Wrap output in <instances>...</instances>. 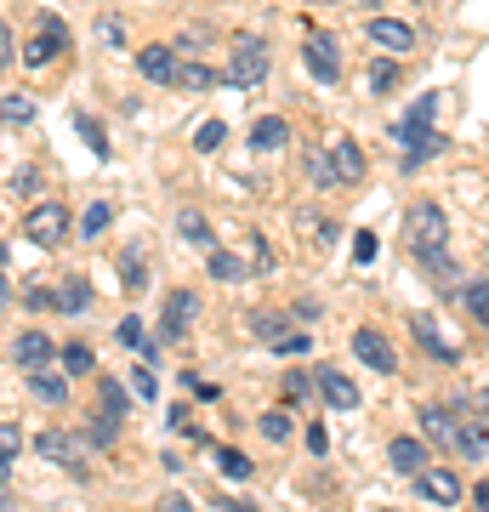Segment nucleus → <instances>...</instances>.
<instances>
[{
    "label": "nucleus",
    "mask_w": 489,
    "mask_h": 512,
    "mask_svg": "<svg viewBox=\"0 0 489 512\" xmlns=\"http://www.w3.org/2000/svg\"><path fill=\"white\" fill-rule=\"evenodd\" d=\"M478 404H489V393H478Z\"/></svg>",
    "instance_id": "nucleus-53"
},
{
    "label": "nucleus",
    "mask_w": 489,
    "mask_h": 512,
    "mask_svg": "<svg viewBox=\"0 0 489 512\" xmlns=\"http://www.w3.org/2000/svg\"><path fill=\"white\" fill-rule=\"evenodd\" d=\"M120 342H126V348H143L148 359H154V342H148V330H143V319H120Z\"/></svg>",
    "instance_id": "nucleus-35"
},
{
    "label": "nucleus",
    "mask_w": 489,
    "mask_h": 512,
    "mask_svg": "<svg viewBox=\"0 0 489 512\" xmlns=\"http://www.w3.org/2000/svg\"><path fill=\"white\" fill-rule=\"evenodd\" d=\"M421 433H427V439H433V444H455V427H461V416H450V410H438V404H433V410H421Z\"/></svg>",
    "instance_id": "nucleus-20"
},
{
    "label": "nucleus",
    "mask_w": 489,
    "mask_h": 512,
    "mask_svg": "<svg viewBox=\"0 0 489 512\" xmlns=\"http://www.w3.org/2000/svg\"><path fill=\"white\" fill-rule=\"evenodd\" d=\"M18 450H23V427H18V421H0V456L12 461Z\"/></svg>",
    "instance_id": "nucleus-39"
},
{
    "label": "nucleus",
    "mask_w": 489,
    "mask_h": 512,
    "mask_svg": "<svg viewBox=\"0 0 489 512\" xmlns=\"http://www.w3.org/2000/svg\"><path fill=\"white\" fill-rule=\"evenodd\" d=\"M12 359H18V370H35L52 359V342H46V330H23L18 348H12Z\"/></svg>",
    "instance_id": "nucleus-19"
},
{
    "label": "nucleus",
    "mask_w": 489,
    "mask_h": 512,
    "mask_svg": "<svg viewBox=\"0 0 489 512\" xmlns=\"http://www.w3.org/2000/svg\"><path fill=\"white\" fill-rule=\"evenodd\" d=\"M40 456H46V461H74V456H80V444H74L69 439V433H57V427H52V433H40Z\"/></svg>",
    "instance_id": "nucleus-29"
},
{
    "label": "nucleus",
    "mask_w": 489,
    "mask_h": 512,
    "mask_svg": "<svg viewBox=\"0 0 489 512\" xmlns=\"http://www.w3.org/2000/svg\"><path fill=\"white\" fill-rule=\"evenodd\" d=\"M131 387H137L143 399H154V393H160V382H154V370H131Z\"/></svg>",
    "instance_id": "nucleus-45"
},
{
    "label": "nucleus",
    "mask_w": 489,
    "mask_h": 512,
    "mask_svg": "<svg viewBox=\"0 0 489 512\" xmlns=\"http://www.w3.org/2000/svg\"><path fill=\"white\" fill-rule=\"evenodd\" d=\"M364 35L376 40L381 52H393V57L416 46V29H410V23H399V18H370V23H364Z\"/></svg>",
    "instance_id": "nucleus-10"
},
{
    "label": "nucleus",
    "mask_w": 489,
    "mask_h": 512,
    "mask_svg": "<svg viewBox=\"0 0 489 512\" xmlns=\"http://www.w3.org/2000/svg\"><path fill=\"white\" fill-rule=\"evenodd\" d=\"M6 63H12V29L0 23V69H6Z\"/></svg>",
    "instance_id": "nucleus-50"
},
{
    "label": "nucleus",
    "mask_w": 489,
    "mask_h": 512,
    "mask_svg": "<svg viewBox=\"0 0 489 512\" xmlns=\"http://www.w3.org/2000/svg\"><path fill=\"white\" fill-rule=\"evenodd\" d=\"M273 348H279V353H308V336H302V330H285Z\"/></svg>",
    "instance_id": "nucleus-44"
},
{
    "label": "nucleus",
    "mask_w": 489,
    "mask_h": 512,
    "mask_svg": "<svg viewBox=\"0 0 489 512\" xmlns=\"http://www.w3.org/2000/svg\"><path fill=\"white\" fill-rule=\"evenodd\" d=\"M404 228H410V251H444V239H450V228H444V211H438V205H410V222H404Z\"/></svg>",
    "instance_id": "nucleus-3"
},
{
    "label": "nucleus",
    "mask_w": 489,
    "mask_h": 512,
    "mask_svg": "<svg viewBox=\"0 0 489 512\" xmlns=\"http://www.w3.org/2000/svg\"><path fill=\"white\" fill-rule=\"evenodd\" d=\"M313 387L325 393V404H330V410H359V387L347 382L342 370H319V376H313Z\"/></svg>",
    "instance_id": "nucleus-12"
},
{
    "label": "nucleus",
    "mask_w": 489,
    "mask_h": 512,
    "mask_svg": "<svg viewBox=\"0 0 489 512\" xmlns=\"http://www.w3.org/2000/svg\"><path fill=\"white\" fill-rule=\"evenodd\" d=\"M399 57L387 52V57H376V63H370V92H393V86H399Z\"/></svg>",
    "instance_id": "nucleus-30"
},
{
    "label": "nucleus",
    "mask_w": 489,
    "mask_h": 512,
    "mask_svg": "<svg viewBox=\"0 0 489 512\" xmlns=\"http://www.w3.org/2000/svg\"><path fill=\"white\" fill-rule=\"evenodd\" d=\"M262 439H268V444H285L290 439V416H285V410H268V416H262Z\"/></svg>",
    "instance_id": "nucleus-36"
},
{
    "label": "nucleus",
    "mask_w": 489,
    "mask_h": 512,
    "mask_svg": "<svg viewBox=\"0 0 489 512\" xmlns=\"http://www.w3.org/2000/svg\"><path fill=\"white\" fill-rule=\"evenodd\" d=\"M353 262H376V234H359V239H353Z\"/></svg>",
    "instance_id": "nucleus-46"
},
{
    "label": "nucleus",
    "mask_w": 489,
    "mask_h": 512,
    "mask_svg": "<svg viewBox=\"0 0 489 512\" xmlns=\"http://www.w3.org/2000/svg\"><path fill=\"white\" fill-rule=\"evenodd\" d=\"M416 490H421V501H433V507H461V478L450 473V467H421L416 473Z\"/></svg>",
    "instance_id": "nucleus-6"
},
{
    "label": "nucleus",
    "mask_w": 489,
    "mask_h": 512,
    "mask_svg": "<svg viewBox=\"0 0 489 512\" xmlns=\"http://www.w3.org/2000/svg\"><path fill=\"white\" fill-rule=\"evenodd\" d=\"M109 222H114V205L109 200L86 205V217H80V239H103V234H109Z\"/></svg>",
    "instance_id": "nucleus-27"
},
{
    "label": "nucleus",
    "mask_w": 489,
    "mask_h": 512,
    "mask_svg": "<svg viewBox=\"0 0 489 512\" xmlns=\"http://www.w3.org/2000/svg\"><path fill=\"white\" fill-rule=\"evenodd\" d=\"M74 131L86 137V148H91V154H109V137H103V126H97L91 114H74Z\"/></svg>",
    "instance_id": "nucleus-33"
},
{
    "label": "nucleus",
    "mask_w": 489,
    "mask_h": 512,
    "mask_svg": "<svg viewBox=\"0 0 489 512\" xmlns=\"http://www.w3.org/2000/svg\"><path fill=\"white\" fill-rule=\"evenodd\" d=\"M177 234L188 239V245H200V251H211V245H217V234H211V222H205L200 211H188V205L177 211Z\"/></svg>",
    "instance_id": "nucleus-21"
},
{
    "label": "nucleus",
    "mask_w": 489,
    "mask_h": 512,
    "mask_svg": "<svg viewBox=\"0 0 489 512\" xmlns=\"http://www.w3.org/2000/svg\"><path fill=\"white\" fill-rule=\"evenodd\" d=\"M433 114H438V92H427L416 109H410V120H433Z\"/></svg>",
    "instance_id": "nucleus-47"
},
{
    "label": "nucleus",
    "mask_w": 489,
    "mask_h": 512,
    "mask_svg": "<svg viewBox=\"0 0 489 512\" xmlns=\"http://www.w3.org/2000/svg\"><path fill=\"white\" fill-rule=\"evenodd\" d=\"M410 330H416V342H421V348H427V353H438L444 365H455V359H461V348L438 336V319H427V313H416V319H410Z\"/></svg>",
    "instance_id": "nucleus-17"
},
{
    "label": "nucleus",
    "mask_w": 489,
    "mask_h": 512,
    "mask_svg": "<svg viewBox=\"0 0 489 512\" xmlns=\"http://www.w3.org/2000/svg\"><path fill=\"white\" fill-rule=\"evenodd\" d=\"M194 325H200V296L194 291H171L165 296V313H160V336L165 342H182Z\"/></svg>",
    "instance_id": "nucleus-4"
},
{
    "label": "nucleus",
    "mask_w": 489,
    "mask_h": 512,
    "mask_svg": "<svg viewBox=\"0 0 489 512\" xmlns=\"http://www.w3.org/2000/svg\"><path fill=\"white\" fill-rule=\"evenodd\" d=\"M290 143V120H279V114H262L251 126V148H262V154H273V148Z\"/></svg>",
    "instance_id": "nucleus-18"
},
{
    "label": "nucleus",
    "mask_w": 489,
    "mask_h": 512,
    "mask_svg": "<svg viewBox=\"0 0 489 512\" xmlns=\"http://www.w3.org/2000/svg\"><path fill=\"white\" fill-rule=\"evenodd\" d=\"M461 302H467V313L478 325H489V279H472L467 291H461Z\"/></svg>",
    "instance_id": "nucleus-31"
},
{
    "label": "nucleus",
    "mask_w": 489,
    "mask_h": 512,
    "mask_svg": "<svg viewBox=\"0 0 489 512\" xmlns=\"http://www.w3.org/2000/svg\"><path fill=\"white\" fill-rule=\"evenodd\" d=\"M387 461H393V473L416 478L433 456H427V444H421V439H393V444H387Z\"/></svg>",
    "instance_id": "nucleus-15"
},
{
    "label": "nucleus",
    "mask_w": 489,
    "mask_h": 512,
    "mask_svg": "<svg viewBox=\"0 0 489 512\" xmlns=\"http://www.w3.org/2000/svg\"><path fill=\"white\" fill-rule=\"evenodd\" d=\"M222 74L217 69H205V63H177V86L182 92H211Z\"/></svg>",
    "instance_id": "nucleus-25"
},
{
    "label": "nucleus",
    "mask_w": 489,
    "mask_h": 512,
    "mask_svg": "<svg viewBox=\"0 0 489 512\" xmlns=\"http://www.w3.org/2000/svg\"><path fill=\"white\" fill-rule=\"evenodd\" d=\"M308 165H313V183H319V188H336V171H330V154H308Z\"/></svg>",
    "instance_id": "nucleus-42"
},
{
    "label": "nucleus",
    "mask_w": 489,
    "mask_h": 512,
    "mask_svg": "<svg viewBox=\"0 0 489 512\" xmlns=\"http://www.w3.org/2000/svg\"><path fill=\"white\" fill-rule=\"evenodd\" d=\"M23 234L35 239V245H57V239L69 234V211L57 200H46V205H35L29 217H23Z\"/></svg>",
    "instance_id": "nucleus-5"
},
{
    "label": "nucleus",
    "mask_w": 489,
    "mask_h": 512,
    "mask_svg": "<svg viewBox=\"0 0 489 512\" xmlns=\"http://www.w3.org/2000/svg\"><path fill=\"white\" fill-rule=\"evenodd\" d=\"M308 450H313V456H325V450H330V433H325V427H308Z\"/></svg>",
    "instance_id": "nucleus-48"
},
{
    "label": "nucleus",
    "mask_w": 489,
    "mask_h": 512,
    "mask_svg": "<svg viewBox=\"0 0 489 512\" xmlns=\"http://www.w3.org/2000/svg\"><path fill=\"white\" fill-rule=\"evenodd\" d=\"M285 330H290V319H285V313H273V308L251 313V336H256V342H268V348H273V342H279Z\"/></svg>",
    "instance_id": "nucleus-24"
},
{
    "label": "nucleus",
    "mask_w": 489,
    "mask_h": 512,
    "mask_svg": "<svg viewBox=\"0 0 489 512\" xmlns=\"http://www.w3.org/2000/svg\"><path fill=\"white\" fill-rule=\"evenodd\" d=\"M57 52H69V29H63V18H40V35L29 40L23 63H29V69H46Z\"/></svg>",
    "instance_id": "nucleus-8"
},
{
    "label": "nucleus",
    "mask_w": 489,
    "mask_h": 512,
    "mask_svg": "<svg viewBox=\"0 0 489 512\" xmlns=\"http://www.w3.org/2000/svg\"><path fill=\"white\" fill-rule=\"evenodd\" d=\"M217 461H222V478H234V484L239 478H251V461L239 456V450H217Z\"/></svg>",
    "instance_id": "nucleus-38"
},
{
    "label": "nucleus",
    "mask_w": 489,
    "mask_h": 512,
    "mask_svg": "<svg viewBox=\"0 0 489 512\" xmlns=\"http://www.w3.org/2000/svg\"><path fill=\"white\" fill-rule=\"evenodd\" d=\"M52 296H57V308H63V313H86V308H91V285H86L80 274H69Z\"/></svg>",
    "instance_id": "nucleus-22"
},
{
    "label": "nucleus",
    "mask_w": 489,
    "mask_h": 512,
    "mask_svg": "<svg viewBox=\"0 0 489 512\" xmlns=\"http://www.w3.org/2000/svg\"><path fill=\"white\" fill-rule=\"evenodd\" d=\"M0 120H6V126H29V120H35V97L29 92L0 97Z\"/></svg>",
    "instance_id": "nucleus-28"
},
{
    "label": "nucleus",
    "mask_w": 489,
    "mask_h": 512,
    "mask_svg": "<svg viewBox=\"0 0 489 512\" xmlns=\"http://www.w3.org/2000/svg\"><path fill=\"white\" fill-rule=\"evenodd\" d=\"M325 154H330V171H336V183H359V177H364V148L353 143V137H336Z\"/></svg>",
    "instance_id": "nucleus-11"
},
{
    "label": "nucleus",
    "mask_w": 489,
    "mask_h": 512,
    "mask_svg": "<svg viewBox=\"0 0 489 512\" xmlns=\"http://www.w3.org/2000/svg\"><path fill=\"white\" fill-rule=\"evenodd\" d=\"M63 370H69V376L91 370V348H80V342H74V348H63Z\"/></svg>",
    "instance_id": "nucleus-41"
},
{
    "label": "nucleus",
    "mask_w": 489,
    "mask_h": 512,
    "mask_svg": "<svg viewBox=\"0 0 489 512\" xmlns=\"http://www.w3.org/2000/svg\"><path fill=\"white\" fill-rule=\"evenodd\" d=\"M137 74L143 80H177V46H143L137 52Z\"/></svg>",
    "instance_id": "nucleus-14"
},
{
    "label": "nucleus",
    "mask_w": 489,
    "mask_h": 512,
    "mask_svg": "<svg viewBox=\"0 0 489 512\" xmlns=\"http://www.w3.org/2000/svg\"><path fill=\"white\" fill-rule=\"evenodd\" d=\"M251 245H256V274H268V262H273V256H268V239L251 234Z\"/></svg>",
    "instance_id": "nucleus-49"
},
{
    "label": "nucleus",
    "mask_w": 489,
    "mask_h": 512,
    "mask_svg": "<svg viewBox=\"0 0 489 512\" xmlns=\"http://www.w3.org/2000/svg\"><path fill=\"white\" fill-rule=\"evenodd\" d=\"M222 137H228V126H222V120H205V126L194 131V148H200V154H217Z\"/></svg>",
    "instance_id": "nucleus-34"
},
{
    "label": "nucleus",
    "mask_w": 489,
    "mask_h": 512,
    "mask_svg": "<svg viewBox=\"0 0 489 512\" xmlns=\"http://www.w3.org/2000/svg\"><path fill=\"white\" fill-rule=\"evenodd\" d=\"M472 501H478V507H489V484H478V490H472Z\"/></svg>",
    "instance_id": "nucleus-51"
},
{
    "label": "nucleus",
    "mask_w": 489,
    "mask_h": 512,
    "mask_svg": "<svg viewBox=\"0 0 489 512\" xmlns=\"http://www.w3.org/2000/svg\"><path fill=\"white\" fill-rule=\"evenodd\" d=\"M0 302H6V279H0Z\"/></svg>",
    "instance_id": "nucleus-52"
},
{
    "label": "nucleus",
    "mask_w": 489,
    "mask_h": 512,
    "mask_svg": "<svg viewBox=\"0 0 489 512\" xmlns=\"http://www.w3.org/2000/svg\"><path fill=\"white\" fill-rule=\"evenodd\" d=\"M29 387H35V399L63 404V399H69V370H52V359H46V365L29 370Z\"/></svg>",
    "instance_id": "nucleus-13"
},
{
    "label": "nucleus",
    "mask_w": 489,
    "mask_h": 512,
    "mask_svg": "<svg viewBox=\"0 0 489 512\" xmlns=\"http://www.w3.org/2000/svg\"><path fill=\"white\" fill-rule=\"evenodd\" d=\"M421 262L438 274V285H455V279H461V274H455V262H450L444 251H421Z\"/></svg>",
    "instance_id": "nucleus-37"
},
{
    "label": "nucleus",
    "mask_w": 489,
    "mask_h": 512,
    "mask_svg": "<svg viewBox=\"0 0 489 512\" xmlns=\"http://www.w3.org/2000/svg\"><path fill=\"white\" fill-rule=\"evenodd\" d=\"M97 40H103V46H126V23L120 18H97Z\"/></svg>",
    "instance_id": "nucleus-40"
},
{
    "label": "nucleus",
    "mask_w": 489,
    "mask_h": 512,
    "mask_svg": "<svg viewBox=\"0 0 489 512\" xmlns=\"http://www.w3.org/2000/svg\"><path fill=\"white\" fill-rule=\"evenodd\" d=\"M302 57H308L313 80H325V86H336V80H342V52H336V40H330V35H313Z\"/></svg>",
    "instance_id": "nucleus-9"
},
{
    "label": "nucleus",
    "mask_w": 489,
    "mask_h": 512,
    "mask_svg": "<svg viewBox=\"0 0 489 512\" xmlns=\"http://www.w3.org/2000/svg\"><path fill=\"white\" fill-rule=\"evenodd\" d=\"M353 353H359L370 370H381V376H393V370H399V353H393V342H387L381 330H370V325L353 330Z\"/></svg>",
    "instance_id": "nucleus-7"
},
{
    "label": "nucleus",
    "mask_w": 489,
    "mask_h": 512,
    "mask_svg": "<svg viewBox=\"0 0 489 512\" xmlns=\"http://www.w3.org/2000/svg\"><path fill=\"white\" fill-rule=\"evenodd\" d=\"M308 387H313V376H308V370H285V393H290V399H302Z\"/></svg>",
    "instance_id": "nucleus-43"
},
{
    "label": "nucleus",
    "mask_w": 489,
    "mask_h": 512,
    "mask_svg": "<svg viewBox=\"0 0 489 512\" xmlns=\"http://www.w3.org/2000/svg\"><path fill=\"white\" fill-rule=\"evenodd\" d=\"M455 450L467 461H484L489 456V427L478 416H461V427H455Z\"/></svg>",
    "instance_id": "nucleus-16"
},
{
    "label": "nucleus",
    "mask_w": 489,
    "mask_h": 512,
    "mask_svg": "<svg viewBox=\"0 0 489 512\" xmlns=\"http://www.w3.org/2000/svg\"><path fill=\"white\" fill-rule=\"evenodd\" d=\"M222 80H228V86H239V92H245V86H262V80H268V40H256V35L251 40H234Z\"/></svg>",
    "instance_id": "nucleus-1"
},
{
    "label": "nucleus",
    "mask_w": 489,
    "mask_h": 512,
    "mask_svg": "<svg viewBox=\"0 0 489 512\" xmlns=\"http://www.w3.org/2000/svg\"><path fill=\"white\" fill-rule=\"evenodd\" d=\"M120 285H126L131 296L148 291V268H143V245H126V256H120Z\"/></svg>",
    "instance_id": "nucleus-23"
},
{
    "label": "nucleus",
    "mask_w": 489,
    "mask_h": 512,
    "mask_svg": "<svg viewBox=\"0 0 489 512\" xmlns=\"http://www.w3.org/2000/svg\"><path fill=\"white\" fill-rule=\"evenodd\" d=\"M97 410H109V416H120V410H126V387L114 382V376H103V382H97Z\"/></svg>",
    "instance_id": "nucleus-32"
},
{
    "label": "nucleus",
    "mask_w": 489,
    "mask_h": 512,
    "mask_svg": "<svg viewBox=\"0 0 489 512\" xmlns=\"http://www.w3.org/2000/svg\"><path fill=\"white\" fill-rule=\"evenodd\" d=\"M205 268H211V279H228V285H234V279H245V262H239L234 251H217V245L205 251Z\"/></svg>",
    "instance_id": "nucleus-26"
},
{
    "label": "nucleus",
    "mask_w": 489,
    "mask_h": 512,
    "mask_svg": "<svg viewBox=\"0 0 489 512\" xmlns=\"http://www.w3.org/2000/svg\"><path fill=\"white\" fill-rule=\"evenodd\" d=\"M393 137L404 143V160L421 165V160H433V154H444V131L433 126V120H393Z\"/></svg>",
    "instance_id": "nucleus-2"
}]
</instances>
